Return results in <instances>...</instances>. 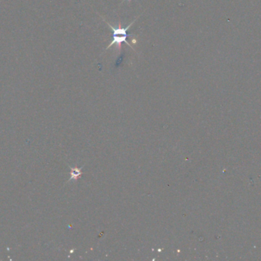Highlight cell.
<instances>
[{"instance_id": "cell-1", "label": "cell", "mask_w": 261, "mask_h": 261, "mask_svg": "<svg viewBox=\"0 0 261 261\" xmlns=\"http://www.w3.org/2000/svg\"><path fill=\"white\" fill-rule=\"evenodd\" d=\"M139 16H140V15H139ZM139 16L137 17V19H134L132 22H131V24H129V25H128L126 28H115L113 26H112V25H111L108 22H106V21L104 19V21H105V22H106L107 24H108L109 28L112 29V34H113V39H112V41H111L110 44H109L108 47L105 48V50H108L109 48L112 47V45H114V44H116L117 47H118V51L120 52V51H121V44H122L123 42H125L126 44H127V45H129V47H131V48H132V50L134 51V48H133L132 46L131 45V44H129V43L128 42V41H127V38H128L127 31L129 29V28H131V26H132L133 24H134V22H135V21L139 18Z\"/></svg>"}, {"instance_id": "cell-2", "label": "cell", "mask_w": 261, "mask_h": 261, "mask_svg": "<svg viewBox=\"0 0 261 261\" xmlns=\"http://www.w3.org/2000/svg\"><path fill=\"white\" fill-rule=\"evenodd\" d=\"M71 175H72V176H71L70 179H73V178L75 179H77V178L80 176V175H81V172H80V170L78 169V168H74V169H73Z\"/></svg>"}, {"instance_id": "cell-3", "label": "cell", "mask_w": 261, "mask_h": 261, "mask_svg": "<svg viewBox=\"0 0 261 261\" xmlns=\"http://www.w3.org/2000/svg\"><path fill=\"white\" fill-rule=\"evenodd\" d=\"M127 1H129V2H130V1H131V0H127Z\"/></svg>"}]
</instances>
